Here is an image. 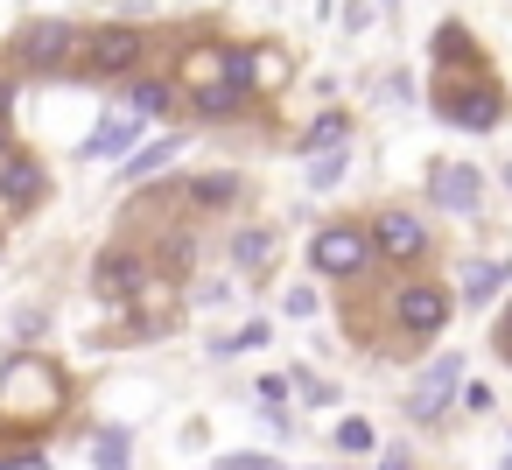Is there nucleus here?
Here are the masks:
<instances>
[{"instance_id": "nucleus-1", "label": "nucleus", "mask_w": 512, "mask_h": 470, "mask_svg": "<svg viewBox=\"0 0 512 470\" xmlns=\"http://www.w3.org/2000/svg\"><path fill=\"white\" fill-rule=\"evenodd\" d=\"M71 414V379L50 351H15L0 365V428H15L22 442H43L50 421Z\"/></svg>"}, {"instance_id": "nucleus-2", "label": "nucleus", "mask_w": 512, "mask_h": 470, "mask_svg": "<svg viewBox=\"0 0 512 470\" xmlns=\"http://www.w3.org/2000/svg\"><path fill=\"white\" fill-rule=\"evenodd\" d=\"M78 50H85V22H71V15H29V22L8 29V43H0L8 71L29 78V85L71 78V71H78Z\"/></svg>"}, {"instance_id": "nucleus-3", "label": "nucleus", "mask_w": 512, "mask_h": 470, "mask_svg": "<svg viewBox=\"0 0 512 470\" xmlns=\"http://www.w3.org/2000/svg\"><path fill=\"white\" fill-rule=\"evenodd\" d=\"M379 316H386V337L379 351H414V344H435L456 316V295L428 274H400L386 295H379Z\"/></svg>"}, {"instance_id": "nucleus-4", "label": "nucleus", "mask_w": 512, "mask_h": 470, "mask_svg": "<svg viewBox=\"0 0 512 470\" xmlns=\"http://www.w3.org/2000/svg\"><path fill=\"white\" fill-rule=\"evenodd\" d=\"M428 106H435V120H442V127H463V134H498V127H505V113H512V99H505V85L491 78V64H484V57H477V64H463V71H435Z\"/></svg>"}, {"instance_id": "nucleus-5", "label": "nucleus", "mask_w": 512, "mask_h": 470, "mask_svg": "<svg viewBox=\"0 0 512 470\" xmlns=\"http://www.w3.org/2000/svg\"><path fill=\"white\" fill-rule=\"evenodd\" d=\"M155 260H148V246L141 239H113V246H99V260H92V295L106 302V309H141V302H155Z\"/></svg>"}, {"instance_id": "nucleus-6", "label": "nucleus", "mask_w": 512, "mask_h": 470, "mask_svg": "<svg viewBox=\"0 0 512 470\" xmlns=\"http://www.w3.org/2000/svg\"><path fill=\"white\" fill-rule=\"evenodd\" d=\"M148 57V29L134 22H92L85 29V50H78V78L85 85H127Z\"/></svg>"}, {"instance_id": "nucleus-7", "label": "nucleus", "mask_w": 512, "mask_h": 470, "mask_svg": "<svg viewBox=\"0 0 512 470\" xmlns=\"http://www.w3.org/2000/svg\"><path fill=\"white\" fill-rule=\"evenodd\" d=\"M309 267H316L323 281H337V288H365V281L379 274V253H372L365 225L337 218V225H316V239H309Z\"/></svg>"}, {"instance_id": "nucleus-8", "label": "nucleus", "mask_w": 512, "mask_h": 470, "mask_svg": "<svg viewBox=\"0 0 512 470\" xmlns=\"http://www.w3.org/2000/svg\"><path fill=\"white\" fill-rule=\"evenodd\" d=\"M365 239H372L379 267H400V274H414V267L435 253L428 218H421V211H407V204H379V211L365 218Z\"/></svg>"}, {"instance_id": "nucleus-9", "label": "nucleus", "mask_w": 512, "mask_h": 470, "mask_svg": "<svg viewBox=\"0 0 512 470\" xmlns=\"http://www.w3.org/2000/svg\"><path fill=\"white\" fill-rule=\"evenodd\" d=\"M456 393H463V351H435V358H421V372H414V386H407V428H442L449 421V407H456Z\"/></svg>"}, {"instance_id": "nucleus-10", "label": "nucleus", "mask_w": 512, "mask_h": 470, "mask_svg": "<svg viewBox=\"0 0 512 470\" xmlns=\"http://www.w3.org/2000/svg\"><path fill=\"white\" fill-rule=\"evenodd\" d=\"M183 113H190V120H204V127H225V120H246V113H253L246 43H239V57H232L218 78H204V85H190V92H183Z\"/></svg>"}, {"instance_id": "nucleus-11", "label": "nucleus", "mask_w": 512, "mask_h": 470, "mask_svg": "<svg viewBox=\"0 0 512 470\" xmlns=\"http://www.w3.org/2000/svg\"><path fill=\"white\" fill-rule=\"evenodd\" d=\"M43 204H50V169H43L29 148H15L8 162H0V218L22 225V218H36Z\"/></svg>"}, {"instance_id": "nucleus-12", "label": "nucleus", "mask_w": 512, "mask_h": 470, "mask_svg": "<svg viewBox=\"0 0 512 470\" xmlns=\"http://www.w3.org/2000/svg\"><path fill=\"white\" fill-rule=\"evenodd\" d=\"M428 197H435L442 211H456V218H477V211H484V176H477L470 162L442 155V162H428Z\"/></svg>"}, {"instance_id": "nucleus-13", "label": "nucleus", "mask_w": 512, "mask_h": 470, "mask_svg": "<svg viewBox=\"0 0 512 470\" xmlns=\"http://www.w3.org/2000/svg\"><path fill=\"white\" fill-rule=\"evenodd\" d=\"M141 134H148V120H134L127 106H106V113H99V127L85 134V148H78V155H85V162H127V155L141 148Z\"/></svg>"}, {"instance_id": "nucleus-14", "label": "nucleus", "mask_w": 512, "mask_h": 470, "mask_svg": "<svg viewBox=\"0 0 512 470\" xmlns=\"http://www.w3.org/2000/svg\"><path fill=\"white\" fill-rule=\"evenodd\" d=\"M176 204H183V211H232V204H246V176H239V169L176 176Z\"/></svg>"}, {"instance_id": "nucleus-15", "label": "nucleus", "mask_w": 512, "mask_h": 470, "mask_svg": "<svg viewBox=\"0 0 512 470\" xmlns=\"http://www.w3.org/2000/svg\"><path fill=\"white\" fill-rule=\"evenodd\" d=\"M120 106L155 127V120H169V113L183 106V92H176V78H162V71H134V78L120 85Z\"/></svg>"}, {"instance_id": "nucleus-16", "label": "nucleus", "mask_w": 512, "mask_h": 470, "mask_svg": "<svg viewBox=\"0 0 512 470\" xmlns=\"http://www.w3.org/2000/svg\"><path fill=\"white\" fill-rule=\"evenodd\" d=\"M274 253H281L274 225H239V232L225 239V267H232L239 281H260V274L274 267Z\"/></svg>"}, {"instance_id": "nucleus-17", "label": "nucleus", "mask_w": 512, "mask_h": 470, "mask_svg": "<svg viewBox=\"0 0 512 470\" xmlns=\"http://www.w3.org/2000/svg\"><path fill=\"white\" fill-rule=\"evenodd\" d=\"M351 134H358V120H351V106H323L302 134H295V155L302 162H316V155H337V148H351Z\"/></svg>"}, {"instance_id": "nucleus-18", "label": "nucleus", "mask_w": 512, "mask_h": 470, "mask_svg": "<svg viewBox=\"0 0 512 470\" xmlns=\"http://www.w3.org/2000/svg\"><path fill=\"white\" fill-rule=\"evenodd\" d=\"M183 148H190V134H155V141H141V148L120 162V190H141V183H155V176H162V169H169Z\"/></svg>"}, {"instance_id": "nucleus-19", "label": "nucleus", "mask_w": 512, "mask_h": 470, "mask_svg": "<svg viewBox=\"0 0 512 470\" xmlns=\"http://www.w3.org/2000/svg\"><path fill=\"white\" fill-rule=\"evenodd\" d=\"M505 288H512V260H463L456 302H463V309H491Z\"/></svg>"}, {"instance_id": "nucleus-20", "label": "nucleus", "mask_w": 512, "mask_h": 470, "mask_svg": "<svg viewBox=\"0 0 512 470\" xmlns=\"http://www.w3.org/2000/svg\"><path fill=\"white\" fill-rule=\"evenodd\" d=\"M288 78H295V64H288L281 43H246V85H253V99L260 92H281Z\"/></svg>"}, {"instance_id": "nucleus-21", "label": "nucleus", "mask_w": 512, "mask_h": 470, "mask_svg": "<svg viewBox=\"0 0 512 470\" xmlns=\"http://www.w3.org/2000/svg\"><path fill=\"white\" fill-rule=\"evenodd\" d=\"M428 64H435V71H463V64H477V36H470L463 22H442L435 43H428Z\"/></svg>"}, {"instance_id": "nucleus-22", "label": "nucleus", "mask_w": 512, "mask_h": 470, "mask_svg": "<svg viewBox=\"0 0 512 470\" xmlns=\"http://www.w3.org/2000/svg\"><path fill=\"white\" fill-rule=\"evenodd\" d=\"M92 470H134V435L120 421H99L92 428Z\"/></svg>"}, {"instance_id": "nucleus-23", "label": "nucleus", "mask_w": 512, "mask_h": 470, "mask_svg": "<svg viewBox=\"0 0 512 470\" xmlns=\"http://www.w3.org/2000/svg\"><path fill=\"white\" fill-rule=\"evenodd\" d=\"M274 309H281V316H288V323H309V316H316V309H323V295H316V281H288V288H281V302H274Z\"/></svg>"}, {"instance_id": "nucleus-24", "label": "nucleus", "mask_w": 512, "mask_h": 470, "mask_svg": "<svg viewBox=\"0 0 512 470\" xmlns=\"http://www.w3.org/2000/svg\"><path fill=\"white\" fill-rule=\"evenodd\" d=\"M274 337V323H239L232 337H211V358H239V351H260Z\"/></svg>"}, {"instance_id": "nucleus-25", "label": "nucleus", "mask_w": 512, "mask_h": 470, "mask_svg": "<svg viewBox=\"0 0 512 470\" xmlns=\"http://www.w3.org/2000/svg\"><path fill=\"white\" fill-rule=\"evenodd\" d=\"M330 442H337L344 456H372V449H379V435H372V421H358V414H344V421L330 428Z\"/></svg>"}, {"instance_id": "nucleus-26", "label": "nucleus", "mask_w": 512, "mask_h": 470, "mask_svg": "<svg viewBox=\"0 0 512 470\" xmlns=\"http://www.w3.org/2000/svg\"><path fill=\"white\" fill-rule=\"evenodd\" d=\"M351 176V148H337V155H316L309 162V190H337Z\"/></svg>"}, {"instance_id": "nucleus-27", "label": "nucleus", "mask_w": 512, "mask_h": 470, "mask_svg": "<svg viewBox=\"0 0 512 470\" xmlns=\"http://www.w3.org/2000/svg\"><path fill=\"white\" fill-rule=\"evenodd\" d=\"M0 470H50V449L43 442H8L0 449Z\"/></svg>"}, {"instance_id": "nucleus-28", "label": "nucleus", "mask_w": 512, "mask_h": 470, "mask_svg": "<svg viewBox=\"0 0 512 470\" xmlns=\"http://www.w3.org/2000/svg\"><path fill=\"white\" fill-rule=\"evenodd\" d=\"M288 386H295V400H309V407H330V400H337V386H330V379H316V372H302V365L288 372Z\"/></svg>"}, {"instance_id": "nucleus-29", "label": "nucleus", "mask_w": 512, "mask_h": 470, "mask_svg": "<svg viewBox=\"0 0 512 470\" xmlns=\"http://www.w3.org/2000/svg\"><path fill=\"white\" fill-rule=\"evenodd\" d=\"M211 470H281V463H274L267 449H225V456H218Z\"/></svg>"}, {"instance_id": "nucleus-30", "label": "nucleus", "mask_w": 512, "mask_h": 470, "mask_svg": "<svg viewBox=\"0 0 512 470\" xmlns=\"http://www.w3.org/2000/svg\"><path fill=\"white\" fill-rule=\"evenodd\" d=\"M372 15H379V8H372V0H344V8H337V29H351V36H365V29H372Z\"/></svg>"}, {"instance_id": "nucleus-31", "label": "nucleus", "mask_w": 512, "mask_h": 470, "mask_svg": "<svg viewBox=\"0 0 512 470\" xmlns=\"http://www.w3.org/2000/svg\"><path fill=\"white\" fill-rule=\"evenodd\" d=\"M253 393H260V407H288V400H295V386H288V372H267V379H260Z\"/></svg>"}, {"instance_id": "nucleus-32", "label": "nucleus", "mask_w": 512, "mask_h": 470, "mask_svg": "<svg viewBox=\"0 0 512 470\" xmlns=\"http://www.w3.org/2000/svg\"><path fill=\"white\" fill-rule=\"evenodd\" d=\"M456 400H463L470 414H491V400H498V393H491L484 379H463V393H456Z\"/></svg>"}, {"instance_id": "nucleus-33", "label": "nucleus", "mask_w": 512, "mask_h": 470, "mask_svg": "<svg viewBox=\"0 0 512 470\" xmlns=\"http://www.w3.org/2000/svg\"><path fill=\"white\" fill-rule=\"evenodd\" d=\"M491 351L512 365V302H505V309H498V323H491Z\"/></svg>"}, {"instance_id": "nucleus-34", "label": "nucleus", "mask_w": 512, "mask_h": 470, "mask_svg": "<svg viewBox=\"0 0 512 470\" xmlns=\"http://www.w3.org/2000/svg\"><path fill=\"white\" fill-rule=\"evenodd\" d=\"M260 421H267L274 435H295V407H260Z\"/></svg>"}, {"instance_id": "nucleus-35", "label": "nucleus", "mask_w": 512, "mask_h": 470, "mask_svg": "<svg viewBox=\"0 0 512 470\" xmlns=\"http://www.w3.org/2000/svg\"><path fill=\"white\" fill-rule=\"evenodd\" d=\"M379 470H414V456L407 449H379Z\"/></svg>"}, {"instance_id": "nucleus-36", "label": "nucleus", "mask_w": 512, "mask_h": 470, "mask_svg": "<svg viewBox=\"0 0 512 470\" xmlns=\"http://www.w3.org/2000/svg\"><path fill=\"white\" fill-rule=\"evenodd\" d=\"M498 183H505V190H512V162H505V169H498Z\"/></svg>"}, {"instance_id": "nucleus-37", "label": "nucleus", "mask_w": 512, "mask_h": 470, "mask_svg": "<svg viewBox=\"0 0 512 470\" xmlns=\"http://www.w3.org/2000/svg\"><path fill=\"white\" fill-rule=\"evenodd\" d=\"M498 470H512V442H505V463H498Z\"/></svg>"}, {"instance_id": "nucleus-38", "label": "nucleus", "mask_w": 512, "mask_h": 470, "mask_svg": "<svg viewBox=\"0 0 512 470\" xmlns=\"http://www.w3.org/2000/svg\"><path fill=\"white\" fill-rule=\"evenodd\" d=\"M372 8H400V0H372Z\"/></svg>"}, {"instance_id": "nucleus-39", "label": "nucleus", "mask_w": 512, "mask_h": 470, "mask_svg": "<svg viewBox=\"0 0 512 470\" xmlns=\"http://www.w3.org/2000/svg\"><path fill=\"white\" fill-rule=\"evenodd\" d=\"M0 246H8V239H0Z\"/></svg>"}]
</instances>
